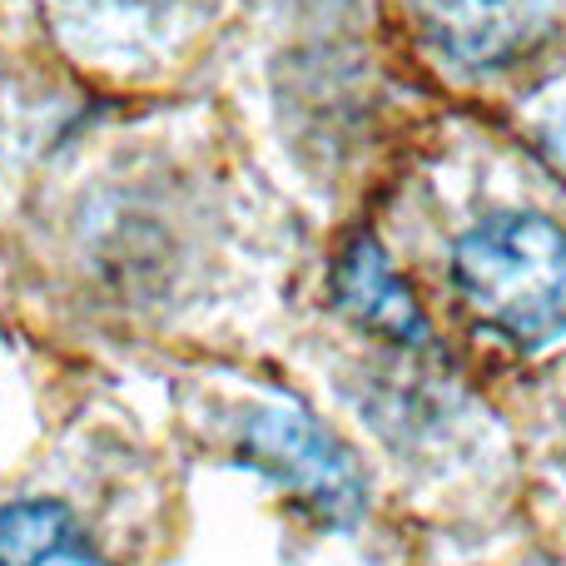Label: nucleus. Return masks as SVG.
<instances>
[{"mask_svg":"<svg viewBox=\"0 0 566 566\" xmlns=\"http://www.w3.org/2000/svg\"><path fill=\"white\" fill-rule=\"evenodd\" d=\"M239 458L269 482H279L313 522L353 527L368 502L363 468L318 418L298 408H264L239 432Z\"/></svg>","mask_w":566,"mask_h":566,"instance_id":"obj_2","label":"nucleus"},{"mask_svg":"<svg viewBox=\"0 0 566 566\" xmlns=\"http://www.w3.org/2000/svg\"><path fill=\"white\" fill-rule=\"evenodd\" d=\"M552 149H557V159H562V165H566V119H562V125H557V129H552Z\"/></svg>","mask_w":566,"mask_h":566,"instance_id":"obj_6","label":"nucleus"},{"mask_svg":"<svg viewBox=\"0 0 566 566\" xmlns=\"http://www.w3.org/2000/svg\"><path fill=\"white\" fill-rule=\"evenodd\" d=\"M428 40L468 70L512 65L547 30V0H412Z\"/></svg>","mask_w":566,"mask_h":566,"instance_id":"obj_3","label":"nucleus"},{"mask_svg":"<svg viewBox=\"0 0 566 566\" xmlns=\"http://www.w3.org/2000/svg\"><path fill=\"white\" fill-rule=\"evenodd\" d=\"M333 303H338L343 318H353L358 328L378 333L388 343H402V348H428L432 343L412 289L398 279L392 259L373 239H353L338 254V264H333Z\"/></svg>","mask_w":566,"mask_h":566,"instance_id":"obj_4","label":"nucleus"},{"mask_svg":"<svg viewBox=\"0 0 566 566\" xmlns=\"http://www.w3.org/2000/svg\"><path fill=\"white\" fill-rule=\"evenodd\" d=\"M0 566H105L65 502L25 497L0 507Z\"/></svg>","mask_w":566,"mask_h":566,"instance_id":"obj_5","label":"nucleus"},{"mask_svg":"<svg viewBox=\"0 0 566 566\" xmlns=\"http://www.w3.org/2000/svg\"><path fill=\"white\" fill-rule=\"evenodd\" d=\"M125 6H159V0H125Z\"/></svg>","mask_w":566,"mask_h":566,"instance_id":"obj_7","label":"nucleus"},{"mask_svg":"<svg viewBox=\"0 0 566 566\" xmlns=\"http://www.w3.org/2000/svg\"><path fill=\"white\" fill-rule=\"evenodd\" d=\"M452 283L482 328L547 343L566 328V234L542 214H492L458 239Z\"/></svg>","mask_w":566,"mask_h":566,"instance_id":"obj_1","label":"nucleus"}]
</instances>
